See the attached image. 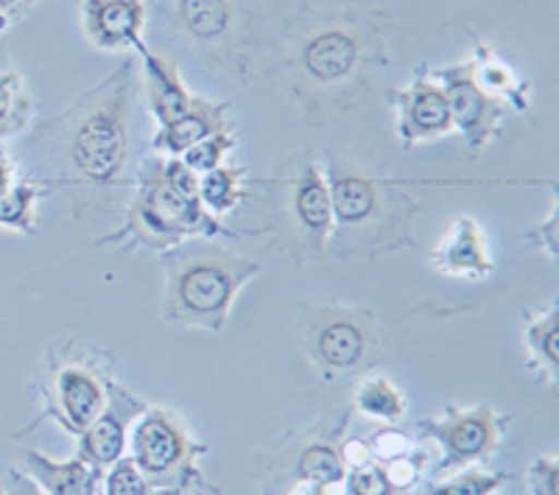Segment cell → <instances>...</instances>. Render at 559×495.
I'll use <instances>...</instances> for the list:
<instances>
[{
	"instance_id": "cell-1",
	"label": "cell",
	"mask_w": 559,
	"mask_h": 495,
	"mask_svg": "<svg viewBox=\"0 0 559 495\" xmlns=\"http://www.w3.org/2000/svg\"><path fill=\"white\" fill-rule=\"evenodd\" d=\"M204 241L207 238H199L197 244L185 241L157 255L166 274L163 319L177 328L222 333L238 294L249 280L258 278L261 263Z\"/></svg>"
},
{
	"instance_id": "cell-2",
	"label": "cell",
	"mask_w": 559,
	"mask_h": 495,
	"mask_svg": "<svg viewBox=\"0 0 559 495\" xmlns=\"http://www.w3.org/2000/svg\"><path fill=\"white\" fill-rule=\"evenodd\" d=\"M197 238H241V233L224 227L199 202V174H193L179 157H166L138 182L127 222L118 233L98 241L115 247H140L166 252Z\"/></svg>"
},
{
	"instance_id": "cell-3",
	"label": "cell",
	"mask_w": 559,
	"mask_h": 495,
	"mask_svg": "<svg viewBox=\"0 0 559 495\" xmlns=\"http://www.w3.org/2000/svg\"><path fill=\"white\" fill-rule=\"evenodd\" d=\"M328 188L333 199L336 229L333 238L342 249H389L412 244V219L417 213L403 188L383 182L358 163L333 160L328 165Z\"/></svg>"
},
{
	"instance_id": "cell-4",
	"label": "cell",
	"mask_w": 559,
	"mask_h": 495,
	"mask_svg": "<svg viewBox=\"0 0 559 495\" xmlns=\"http://www.w3.org/2000/svg\"><path fill=\"white\" fill-rule=\"evenodd\" d=\"M129 64L93 87L68 127L70 168L87 185H112L129 160Z\"/></svg>"
},
{
	"instance_id": "cell-5",
	"label": "cell",
	"mask_w": 559,
	"mask_h": 495,
	"mask_svg": "<svg viewBox=\"0 0 559 495\" xmlns=\"http://www.w3.org/2000/svg\"><path fill=\"white\" fill-rule=\"evenodd\" d=\"M107 362L76 342H57L45 362V406L64 432L82 437L107 406Z\"/></svg>"
},
{
	"instance_id": "cell-6",
	"label": "cell",
	"mask_w": 559,
	"mask_h": 495,
	"mask_svg": "<svg viewBox=\"0 0 559 495\" xmlns=\"http://www.w3.org/2000/svg\"><path fill=\"white\" fill-rule=\"evenodd\" d=\"M132 459L154 493H179L199 479L193 459L204 453L168 409H146L132 428Z\"/></svg>"
},
{
	"instance_id": "cell-7",
	"label": "cell",
	"mask_w": 559,
	"mask_h": 495,
	"mask_svg": "<svg viewBox=\"0 0 559 495\" xmlns=\"http://www.w3.org/2000/svg\"><path fill=\"white\" fill-rule=\"evenodd\" d=\"M308 344V356L317 364L324 378L349 373L378 344V322L364 308L353 305H322L313 308L302 330Z\"/></svg>"
},
{
	"instance_id": "cell-8",
	"label": "cell",
	"mask_w": 559,
	"mask_h": 495,
	"mask_svg": "<svg viewBox=\"0 0 559 495\" xmlns=\"http://www.w3.org/2000/svg\"><path fill=\"white\" fill-rule=\"evenodd\" d=\"M512 420L489 403H478L473 409L445 406L442 417L419 420V434L437 439L442 445V462L437 464V476H448L464 470L467 464L481 462L484 457L496 453Z\"/></svg>"
},
{
	"instance_id": "cell-9",
	"label": "cell",
	"mask_w": 559,
	"mask_h": 495,
	"mask_svg": "<svg viewBox=\"0 0 559 495\" xmlns=\"http://www.w3.org/2000/svg\"><path fill=\"white\" fill-rule=\"evenodd\" d=\"M442 90H445L448 109H451L453 129H459L473 154L484 149L498 138L503 121V104L484 93L481 84L476 82L473 62H459L451 68L433 70Z\"/></svg>"
},
{
	"instance_id": "cell-10",
	"label": "cell",
	"mask_w": 559,
	"mask_h": 495,
	"mask_svg": "<svg viewBox=\"0 0 559 495\" xmlns=\"http://www.w3.org/2000/svg\"><path fill=\"white\" fill-rule=\"evenodd\" d=\"M288 216H292L294 241L306 249L313 261L322 258L336 229L331 188H328L322 165L306 163L288 182Z\"/></svg>"
},
{
	"instance_id": "cell-11",
	"label": "cell",
	"mask_w": 559,
	"mask_h": 495,
	"mask_svg": "<svg viewBox=\"0 0 559 495\" xmlns=\"http://www.w3.org/2000/svg\"><path fill=\"white\" fill-rule=\"evenodd\" d=\"M146 403H140L138 398L121 389L118 384L109 378L107 387V406L102 409L93 423H90L87 432L82 434V448H79V457L90 464L98 473H107V468L112 462L123 457L127 451L129 428H132L134 420L146 412Z\"/></svg>"
},
{
	"instance_id": "cell-12",
	"label": "cell",
	"mask_w": 559,
	"mask_h": 495,
	"mask_svg": "<svg viewBox=\"0 0 559 495\" xmlns=\"http://www.w3.org/2000/svg\"><path fill=\"white\" fill-rule=\"evenodd\" d=\"M397 104V134L403 146L437 140L453 129L445 90L428 68H417L412 84L394 96Z\"/></svg>"
},
{
	"instance_id": "cell-13",
	"label": "cell",
	"mask_w": 559,
	"mask_h": 495,
	"mask_svg": "<svg viewBox=\"0 0 559 495\" xmlns=\"http://www.w3.org/2000/svg\"><path fill=\"white\" fill-rule=\"evenodd\" d=\"M361 37L353 28L328 26L313 32L299 48V64L319 84H336L353 76L361 62Z\"/></svg>"
},
{
	"instance_id": "cell-14",
	"label": "cell",
	"mask_w": 559,
	"mask_h": 495,
	"mask_svg": "<svg viewBox=\"0 0 559 495\" xmlns=\"http://www.w3.org/2000/svg\"><path fill=\"white\" fill-rule=\"evenodd\" d=\"M431 267L439 274H451L462 280H487L496 272V261L489 255V244L484 229L473 216H459L451 233L442 238L437 249H431Z\"/></svg>"
},
{
	"instance_id": "cell-15",
	"label": "cell",
	"mask_w": 559,
	"mask_h": 495,
	"mask_svg": "<svg viewBox=\"0 0 559 495\" xmlns=\"http://www.w3.org/2000/svg\"><path fill=\"white\" fill-rule=\"evenodd\" d=\"M84 32L102 51L138 48L143 43V3L140 0H84Z\"/></svg>"
},
{
	"instance_id": "cell-16",
	"label": "cell",
	"mask_w": 559,
	"mask_h": 495,
	"mask_svg": "<svg viewBox=\"0 0 559 495\" xmlns=\"http://www.w3.org/2000/svg\"><path fill=\"white\" fill-rule=\"evenodd\" d=\"M222 129H227V104H216L210 98L197 96L182 118L154 132L152 146L163 157H179L185 149H191L193 143H199V140L213 132H222Z\"/></svg>"
},
{
	"instance_id": "cell-17",
	"label": "cell",
	"mask_w": 559,
	"mask_h": 495,
	"mask_svg": "<svg viewBox=\"0 0 559 495\" xmlns=\"http://www.w3.org/2000/svg\"><path fill=\"white\" fill-rule=\"evenodd\" d=\"M138 51L143 57V68H146V87L154 118H157L159 127H168V123H174L191 109L197 96L185 87L182 79H179V70L163 57L148 51L146 43H140Z\"/></svg>"
},
{
	"instance_id": "cell-18",
	"label": "cell",
	"mask_w": 559,
	"mask_h": 495,
	"mask_svg": "<svg viewBox=\"0 0 559 495\" xmlns=\"http://www.w3.org/2000/svg\"><path fill=\"white\" fill-rule=\"evenodd\" d=\"M28 476L45 490V495H98L102 473L90 468L82 457L70 462H53L37 451L23 453Z\"/></svg>"
},
{
	"instance_id": "cell-19",
	"label": "cell",
	"mask_w": 559,
	"mask_h": 495,
	"mask_svg": "<svg viewBox=\"0 0 559 495\" xmlns=\"http://www.w3.org/2000/svg\"><path fill=\"white\" fill-rule=\"evenodd\" d=\"M473 43H476V57L471 59L473 73H476V82L481 84L484 93H489L501 104H509L518 113H528V84L518 76V70L503 62L476 34H473Z\"/></svg>"
},
{
	"instance_id": "cell-20",
	"label": "cell",
	"mask_w": 559,
	"mask_h": 495,
	"mask_svg": "<svg viewBox=\"0 0 559 495\" xmlns=\"http://www.w3.org/2000/svg\"><path fill=\"white\" fill-rule=\"evenodd\" d=\"M526 317V347L532 367L557 381L559 375V305L546 303L537 311H523Z\"/></svg>"
},
{
	"instance_id": "cell-21",
	"label": "cell",
	"mask_w": 559,
	"mask_h": 495,
	"mask_svg": "<svg viewBox=\"0 0 559 495\" xmlns=\"http://www.w3.org/2000/svg\"><path fill=\"white\" fill-rule=\"evenodd\" d=\"M247 199V174L238 165H218L199 177V202L210 216H227Z\"/></svg>"
},
{
	"instance_id": "cell-22",
	"label": "cell",
	"mask_w": 559,
	"mask_h": 495,
	"mask_svg": "<svg viewBox=\"0 0 559 495\" xmlns=\"http://www.w3.org/2000/svg\"><path fill=\"white\" fill-rule=\"evenodd\" d=\"M177 14L185 32L202 43H213L233 26L236 0H177Z\"/></svg>"
},
{
	"instance_id": "cell-23",
	"label": "cell",
	"mask_w": 559,
	"mask_h": 495,
	"mask_svg": "<svg viewBox=\"0 0 559 495\" xmlns=\"http://www.w3.org/2000/svg\"><path fill=\"white\" fill-rule=\"evenodd\" d=\"M43 197H48V188L43 182L14 179L12 188L0 197V227L26 235L37 233V204Z\"/></svg>"
},
{
	"instance_id": "cell-24",
	"label": "cell",
	"mask_w": 559,
	"mask_h": 495,
	"mask_svg": "<svg viewBox=\"0 0 559 495\" xmlns=\"http://www.w3.org/2000/svg\"><path fill=\"white\" fill-rule=\"evenodd\" d=\"M294 468H297L299 482H313L322 484V487H333V484H342L347 479V464H344L342 448L324 443V439L308 443L299 451Z\"/></svg>"
},
{
	"instance_id": "cell-25",
	"label": "cell",
	"mask_w": 559,
	"mask_h": 495,
	"mask_svg": "<svg viewBox=\"0 0 559 495\" xmlns=\"http://www.w3.org/2000/svg\"><path fill=\"white\" fill-rule=\"evenodd\" d=\"M356 409L372 420H383V423H397L406 414V398L389 378L376 375L361 381L356 389Z\"/></svg>"
},
{
	"instance_id": "cell-26",
	"label": "cell",
	"mask_w": 559,
	"mask_h": 495,
	"mask_svg": "<svg viewBox=\"0 0 559 495\" xmlns=\"http://www.w3.org/2000/svg\"><path fill=\"white\" fill-rule=\"evenodd\" d=\"M32 123V102L17 73L0 76V140L20 134Z\"/></svg>"
},
{
	"instance_id": "cell-27",
	"label": "cell",
	"mask_w": 559,
	"mask_h": 495,
	"mask_svg": "<svg viewBox=\"0 0 559 495\" xmlns=\"http://www.w3.org/2000/svg\"><path fill=\"white\" fill-rule=\"evenodd\" d=\"M347 495H406L408 490L397 482L386 462H378L372 457L347 468Z\"/></svg>"
},
{
	"instance_id": "cell-28",
	"label": "cell",
	"mask_w": 559,
	"mask_h": 495,
	"mask_svg": "<svg viewBox=\"0 0 559 495\" xmlns=\"http://www.w3.org/2000/svg\"><path fill=\"white\" fill-rule=\"evenodd\" d=\"M233 149H236V138H233L229 129H222V132H213L207 134V138L199 140V143H193L191 149H185V152L179 154V160H182L193 174L202 177V174L224 165V160H227V154L233 152Z\"/></svg>"
},
{
	"instance_id": "cell-29",
	"label": "cell",
	"mask_w": 559,
	"mask_h": 495,
	"mask_svg": "<svg viewBox=\"0 0 559 495\" xmlns=\"http://www.w3.org/2000/svg\"><path fill=\"white\" fill-rule=\"evenodd\" d=\"M507 473H487V470H464L448 482H439L428 490V495H492L507 484Z\"/></svg>"
},
{
	"instance_id": "cell-30",
	"label": "cell",
	"mask_w": 559,
	"mask_h": 495,
	"mask_svg": "<svg viewBox=\"0 0 559 495\" xmlns=\"http://www.w3.org/2000/svg\"><path fill=\"white\" fill-rule=\"evenodd\" d=\"M107 495H152L132 457H121L118 462L109 464Z\"/></svg>"
},
{
	"instance_id": "cell-31",
	"label": "cell",
	"mask_w": 559,
	"mask_h": 495,
	"mask_svg": "<svg viewBox=\"0 0 559 495\" xmlns=\"http://www.w3.org/2000/svg\"><path fill=\"white\" fill-rule=\"evenodd\" d=\"M557 479H559L557 457H537L532 464H528V490H532V495H559Z\"/></svg>"
},
{
	"instance_id": "cell-32",
	"label": "cell",
	"mask_w": 559,
	"mask_h": 495,
	"mask_svg": "<svg viewBox=\"0 0 559 495\" xmlns=\"http://www.w3.org/2000/svg\"><path fill=\"white\" fill-rule=\"evenodd\" d=\"M526 238L528 241L537 244L540 249H546L554 261H557L559 258V199H557V191H554L551 210H548L546 222L537 224V229H532V233H526Z\"/></svg>"
},
{
	"instance_id": "cell-33",
	"label": "cell",
	"mask_w": 559,
	"mask_h": 495,
	"mask_svg": "<svg viewBox=\"0 0 559 495\" xmlns=\"http://www.w3.org/2000/svg\"><path fill=\"white\" fill-rule=\"evenodd\" d=\"M0 490H3V495H45V490L28 473H20V470H9Z\"/></svg>"
},
{
	"instance_id": "cell-34",
	"label": "cell",
	"mask_w": 559,
	"mask_h": 495,
	"mask_svg": "<svg viewBox=\"0 0 559 495\" xmlns=\"http://www.w3.org/2000/svg\"><path fill=\"white\" fill-rule=\"evenodd\" d=\"M34 3H37V0H0V20L12 23L14 17L26 14Z\"/></svg>"
},
{
	"instance_id": "cell-35",
	"label": "cell",
	"mask_w": 559,
	"mask_h": 495,
	"mask_svg": "<svg viewBox=\"0 0 559 495\" xmlns=\"http://www.w3.org/2000/svg\"><path fill=\"white\" fill-rule=\"evenodd\" d=\"M14 185V163L7 152H0V197Z\"/></svg>"
},
{
	"instance_id": "cell-36",
	"label": "cell",
	"mask_w": 559,
	"mask_h": 495,
	"mask_svg": "<svg viewBox=\"0 0 559 495\" xmlns=\"http://www.w3.org/2000/svg\"><path fill=\"white\" fill-rule=\"evenodd\" d=\"M331 487H322V484H313V482H299L297 487H292L288 495H331L328 493Z\"/></svg>"
},
{
	"instance_id": "cell-37",
	"label": "cell",
	"mask_w": 559,
	"mask_h": 495,
	"mask_svg": "<svg viewBox=\"0 0 559 495\" xmlns=\"http://www.w3.org/2000/svg\"><path fill=\"white\" fill-rule=\"evenodd\" d=\"M0 495H3V490H0Z\"/></svg>"
}]
</instances>
